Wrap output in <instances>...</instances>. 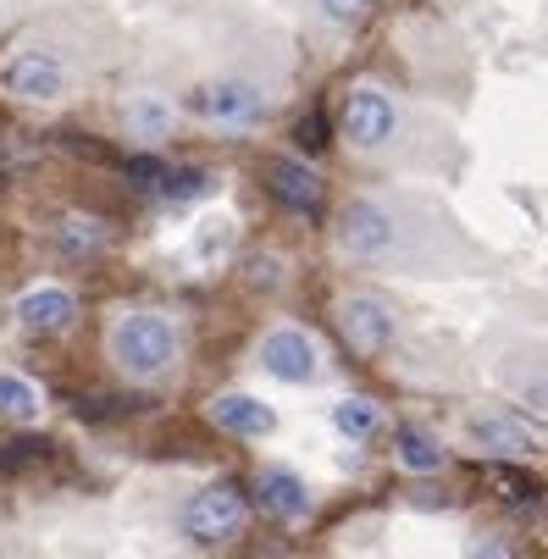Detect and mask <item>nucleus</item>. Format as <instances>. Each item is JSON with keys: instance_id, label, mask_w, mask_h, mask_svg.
Instances as JSON below:
<instances>
[{"instance_id": "f257e3e1", "label": "nucleus", "mask_w": 548, "mask_h": 559, "mask_svg": "<svg viewBox=\"0 0 548 559\" xmlns=\"http://www.w3.org/2000/svg\"><path fill=\"white\" fill-rule=\"evenodd\" d=\"M111 355L128 377L150 382V377H162L172 360H178V333L167 316H155V310H139V316H122V322L111 328Z\"/></svg>"}, {"instance_id": "f03ea898", "label": "nucleus", "mask_w": 548, "mask_h": 559, "mask_svg": "<svg viewBox=\"0 0 548 559\" xmlns=\"http://www.w3.org/2000/svg\"><path fill=\"white\" fill-rule=\"evenodd\" d=\"M183 532L200 543V548H216V543H233L245 532V499L233 488H200L183 510Z\"/></svg>"}, {"instance_id": "7ed1b4c3", "label": "nucleus", "mask_w": 548, "mask_h": 559, "mask_svg": "<svg viewBox=\"0 0 548 559\" xmlns=\"http://www.w3.org/2000/svg\"><path fill=\"white\" fill-rule=\"evenodd\" d=\"M338 250L349 261H382L394 250V222H388V211L371 200H349L338 216Z\"/></svg>"}, {"instance_id": "20e7f679", "label": "nucleus", "mask_w": 548, "mask_h": 559, "mask_svg": "<svg viewBox=\"0 0 548 559\" xmlns=\"http://www.w3.org/2000/svg\"><path fill=\"white\" fill-rule=\"evenodd\" d=\"M0 90H12L23 100H56L67 90V67H61L56 50L28 45V50H17L7 67H0Z\"/></svg>"}, {"instance_id": "39448f33", "label": "nucleus", "mask_w": 548, "mask_h": 559, "mask_svg": "<svg viewBox=\"0 0 548 559\" xmlns=\"http://www.w3.org/2000/svg\"><path fill=\"white\" fill-rule=\"evenodd\" d=\"M394 100H388L382 90H355L338 111V133L355 144V150H382L388 139H394Z\"/></svg>"}, {"instance_id": "423d86ee", "label": "nucleus", "mask_w": 548, "mask_h": 559, "mask_svg": "<svg viewBox=\"0 0 548 559\" xmlns=\"http://www.w3.org/2000/svg\"><path fill=\"white\" fill-rule=\"evenodd\" d=\"M338 333L349 338V349H355V355L377 360L388 344H394V316H388V305H377V299L355 294V299H344V305H338Z\"/></svg>"}, {"instance_id": "0eeeda50", "label": "nucleus", "mask_w": 548, "mask_h": 559, "mask_svg": "<svg viewBox=\"0 0 548 559\" xmlns=\"http://www.w3.org/2000/svg\"><path fill=\"white\" fill-rule=\"evenodd\" d=\"M194 111L211 117V122H227V128H245V122L266 117V100H261L255 84H245V78H216V84H205L194 95Z\"/></svg>"}, {"instance_id": "6e6552de", "label": "nucleus", "mask_w": 548, "mask_h": 559, "mask_svg": "<svg viewBox=\"0 0 548 559\" xmlns=\"http://www.w3.org/2000/svg\"><path fill=\"white\" fill-rule=\"evenodd\" d=\"M261 366L277 377V382H310L317 377V344H310L299 328H277L261 338Z\"/></svg>"}, {"instance_id": "1a4fd4ad", "label": "nucleus", "mask_w": 548, "mask_h": 559, "mask_svg": "<svg viewBox=\"0 0 548 559\" xmlns=\"http://www.w3.org/2000/svg\"><path fill=\"white\" fill-rule=\"evenodd\" d=\"M211 421L222 432H233V438H266L277 427V411L266 405V399H255V393H222L211 405Z\"/></svg>"}, {"instance_id": "9d476101", "label": "nucleus", "mask_w": 548, "mask_h": 559, "mask_svg": "<svg viewBox=\"0 0 548 559\" xmlns=\"http://www.w3.org/2000/svg\"><path fill=\"white\" fill-rule=\"evenodd\" d=\"M266 189L288 211H322V178L310 173L305 162H294V155H277V162L266 167Z\"/></svg>"}, {"instance_id": "9b49d317", "label": "nucleus", "mask_w": 548, "mask_h": 559, "mask_svg": "<svg viewBox=\"0 0 548 559\" xmlns=\"http://www.w3.org/2000/svg\"><path fill=\"white\" fill-rule=\"evenodd\" d=\"M72 310H78V299H72L67 288L45 283V288H28V294L17 299V322H23L28 333H61V328L72 322Z\"/></svg>"}, {"instance_id": "f8f14e48", "label": "nucleus", "mask_w": 548, "mask_h": 559, "mask_svg": "<svg viewBox=\"0 0 548 559\" xmlns=\"http://www.w3.org/2000/svg\"><path fill=\"white\" fill-rule=\"evenodd\" d=\"M255 499H261V510L277 515V521H299V515L310 510V493H305V483H299L294 471H261V476H255Z\"/></svg>"}, {"instance_id": "ddd939ff", "label": "nucleus", "mask_w": 548, "mask_h": 559, "mask_svg": "<svg viewBox=\"0 0 548 559\" xmlns=\"http://www.w3.org/2000/svg\"><path fill=\"white\" fill-rule=\"evenodd\" d=\"M172 128V106L162 100V95H133L128 100V133H144V139H162Z\"/></svg>"}, {"instance_id": "4468645a", "label": "nucleus", "mask_w": 548, "mask_h": 559, "mask_svg": "<svg viewBox=\"0 0 548 559\" xmlns=\"http://www.w3.org/2000/svg\"><path fill=\"white\" fill-rule=\"evenodd\" d=\"M0 416H7V421H34L39 416V388L28 377L0 371Z\"/></svg>"}, {"instance_id": "2eb2a0df", "label": "nucleus", "mask_w": 548, "mask_h": 559, "mask_svg": "<svg viewBox=\"0 0 548 559\" xmlns=\"http://www.w3.org/2000/svg\"><path fill=\"white\" fill-rule=\"evenodd\" d=\"M472 438H477V449H493V454H521V449L532 443L526 427L499 421V416H477V421H472Z\"/></svg>"}, {"instance_id": "dca6fc26", "label": "nucleus", "mask_w": 548, "mask_h": 559, "mask_svg": "<svg viewBox=\"0 0 548 559\" xmlns=\"http://www.w3.org/2000/svg\"><path fill=\"white\" fill-rule=\"evenodd\" d=\"M394 443H400V460H405L410 471H438V465H443V443L427 438L421 427H400Z\"/></svg>"}, {"instance_id": "f3484780", "label": "nucleus", "mask_w": 548, "mask_h": 559, "mask_svg": "<svg viewBox=\"0 0 548 559\" xmlns=\"http://www.w3.org/2000/svg\"><path fill=\"white\" fill-rule=\"evenodd\" d=\"M233 250V222L227 216H205L200 227H194V238H189V255L194 261H216V255H227Z\"/></svg>"}, {"instance_id": "a211bd4d", "label": "nucleus", "mask_w": 548, "mask_h": 559, "mask_svg": "<svg viewBox=\"0 0 548 559\" xmlns=\"http://www.w3.org/2000/svg\"><path fill=\"white\" fill-rule=\"evenodd\" d=\"M333 427H338L349 443H360V438L377 432V411L366 405V399H338V405H333Z\"/></svg>"}, {"instance_id": "6ab92c4d", "label": "nucleus", "mask_w": 548, "mask_h": 559, "mask_svg": "<svg viewBox=\"0 0 548 559\" xmlns=\"http://www.w3.org/2000/svg\"><path fill=\"white\" fill-rule=\"evenodd\" d=\"M100 245H106V233H100L95 222L67 216V227H61V250H67V255H100Z\"/></svg>"}, {"instance_id": "aec40b11", "label": "nucleus", "mask_w": 548, "mask_h": 559, "mask_svg": "<svg viewBox=\"0 0 548 559\" xmlns=\"http://www.w3.org/2000/svg\"><path fill=\"white\" fill-rule=\"evenodd\" d=\"M162 194L167 200H194V194H205V173L200 167H167L162 173Z\"/></svg>"}, {"instance_id": "412c9836", "label": "nucleus", "mask_w": 548, "mask_h": 559, "mask_svg": "<svg viewBox=\"0 0 548 559\" xmlns=\"http://www.w3.org/2000/svg\"><path fill=\"white\" fill-rule=\"evenodd\" d=\"M488 476H493V483H499V493H504V499H515V504L537 499V483H532L526 471H510V465H488Z\"/></svg>"}, {"instance_id": "4be33fe9", "label": "nucleus", "mask_w": 548, "mask_h": 559, "mask_svg": "<svg viewBox=\"0 0 548 559\" xmlns=\"http://www.w3.org/2000/svg\"><path fill=\"white\" fill-rule=\"evenodd\" d=\"M122 173H128V183H133V189H155L167 167L155 162V155H128V162H122Z\"/></svg>"}, {"instance_id": "5701e85b", "label": "nucleus", "mask_w": 548, "mask_h": 559, "mask_svg": "<svg viewBox=\"0 0 548 559\" xmlns=\"http://www.w3.org/2000/svg\"><path fill=\"white\" fill-rule=\"evenodd\" d=\"M465 559H515L499 537H472V543H465Z\"/></svg>"}, {"instance_id": "b1692460", "label": "nucleus", "mask_w": 548, "mask_h": 559, "mask_svg": "<svg viewBox=\"0 0 548 559\" xmlns=\"http://www.w3.org/2000/svg\"><path fill=\"white\" fill-rule=\"evenodd\" d=\"M39 454H45V443H39V438H23L17 449H7V454H0V465L12 471V465H28V460H39Z\"/></svg>"}, {"instance_id": "393cba45", "label": "nucleus", "mask_w": 548, "mask_h": 559, "mask_svg": "<svg viewBox=\"0 0 548 559\" xmlns=\"http://www.w3.org/2000/svg\"><path fill=\"white\" fill-rule=\"evenodd\" d=\"M322 7H327V17H338V23H349V17H360V12L371 7V0H322Z\"/></svg>"}, {"instance_id": "a878e982", "label": "nucleus", "mask_w": 548, "mask_h": 559, "mask_svg": "<svg viewBox=\"0 0 548 559\" xmlns=\"http://www.w3.org/2000/svg\"><path fill=\"white\" fill-rule=\"evenodd\" d=\"M322 139H327V122H322V117H310V122H299V144H305V150H317Z\"/></svg>"}, {"instance_id": "bb28decb", "label": "nucleus", "mask_w": 548, "mask_h": 559, "mask_svg": "<svg viewBox=\"0 0 548 559\" xmlns=\"http://www.w3.org/2000/svg\"><path fill=\"white\" fill-rule=\"evenodd\" d=\"M250 283H277V261H255V272H250Z\"/></svg>"}]
</instances>
